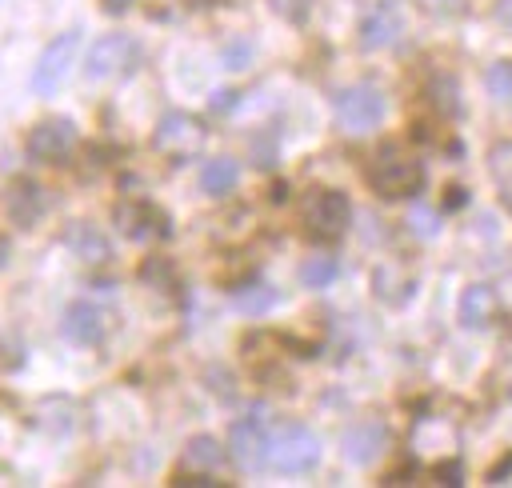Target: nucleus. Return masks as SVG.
<instances>
[{
	"label": "nucleus",
	"instance_id": "423d86ee",
	"mask_svg": "<svg viewBox=\"0 0 512 488\" xmlns=\"http://www.w3.org/2000/svg\"><path fill=\"white\" fill-rule=\"evenodd\" d=\"M76 48H80V32H64V36H56V40L36 56V64H32V92L52 96V92L64 84L68 68L76 64Z\"/></svg>",
	"mask_w": 512,
	"mask_h": 488
},
{
	"label": "nucleus",
	"instance_id": "7c9ffc66",
	"mask_svg": "<svg viewBox=\"0 0 512 488\" xmlns=\"http://www.w3.org/2000/svg\"><path fill=\"white\" fill-rule=\"evenodd\" d=\"M4 264H8V240L0 236V268H4Z\"/></svg>",
	"mask_w": 512,
	"mask_h": 488
},
{
	"label": "nucleus",
	"instance_id": "20e7f679",
	"mask_svg": "<svg viewBox=\"0 0 512 488\" xmlns=\"http://www.w3.org/2000/svg\"><path fill=\"white\" fill-rule=\"evenodd\" d=\"M384 96L372 88V84H352V88H344L340 96H336V104H332V112H336V124L344 128V132H352V136H364V132H372L380 120H384Z\"/></svg>",
	"mask_w": 512,
	"mask_h": 488
},
{
	"label": "nucleus",
	"instance_id": "1a4fd4ad",
	"mask_svg": "<svg viewBox=\"0 0 512 488\" xmlns=\"http://www.w3.org/2000/svg\"><path fill=\"white\" fill-rule=\"evenodd\" d=\"M76 140H80V132H76V124L68 120V116H48V120H40L32 132H28V156L32 160H40V164H56V160H64L72 148H76Z\"/></svg>",
	"mask_w": 512,
	"mask_h": 488
},
{
	"label": "nucleus",
	"instance_id": "412c9836",
	"mask_svg": "<svg viewBox=\"0 0 512 488\" xmlns=\"http://www.w3.org/2000/svg\"><path fill=\"white\" fill-rule=\"evenodd\" d=\"M428 100H432L444 116H460V88H456L452 76H436V80L428 84Z\"/></svg>",
	"mask_w": 512,
	"mask_h": 488
},
{
	"label": "nucleus",
	"instance_id": "4be33fe9",
	"mask_svg": "<svg viewBox=\"0 0 512 488\" xmlns=\"http://www.w3.org/2000/svg\"><path fill=\"white\" fill-rule=\"evenodd\" d=\"M484 84H488V92H492L500 104H512V60H496V64H488Z\"/></svg>",
	"mask_w": 512,
	"mask_h": 488
},
{
	"label": "nucleus",
	"instance_id": "f257e3e1",
	"mask_svg": "<svg viewBox=\"0 0 512 488\" xmlns=\"http://www.w3.org/2000/svg\"><path fill=\"white\" fill-rule=\"evenodd\" d=\"M352 224V204L340 188H312L300 200V228L312 244H336Z\"/></svg>",
	"mask_w": 512,
	"mask_h": 488
},
{
	"label": "nucleus",
	"instance_id": "6ab92c4d",
	"mask_svg": "<svg viewBox=\"0 0 512 488\" xmlns=\"http://www.w3.org/2000/svg\"><path fill=\"white\" fill-rule=\"evenodd\" d=\"M336 260L332 256H308L304 264H300V284L304 288H328L332 280H336Z\"/></svg>",
	"mask_w": 512,
	"mask_h": 488
},
{
	"label": "nucleus",
	"instance_id": "a211bd4d",
	"mask_svg": "<svg viewBox=\"0 0 512 488\" xmlns=\"http://www.w3.org/2000/svg\"><path fill=\"white\" fill-rule=\"evenodd\" d=\"M224 464V444L216 436H192L184 444V468H220Z\"/></svg>",
	"mask_w": 512,
	"mask_h": 488
},
{
	"label": "nucleus",
	"instance_id": "9d476101",
	"mask_svg": "<svg viewBox=\"0 0 512 488\" xmlns=\"http://www.w3.org/2000/svg\"><path fill=\"white\" fill-rule=\"evenodd\" d=\"M116 224L128 240H156V236H168L172 224H168V212L152 200H120L116 204Z\"/></svg>",
	"mask_w": 512,
	"mask_h": 488
},
{
	"label": "nucleus",
	"instance_id": "39448f33",
	"mask_svg": "<svg viewBox=\"0 0 512 488\" xmlns=\"http://www.w3.org/2000/svg\"><path fill=\"white\" fill-rule=\"evenodd\" d=\"M140 60V44L128 36V32H108L100 36L92 48H88V60H84V76L88 80H112L120 72H132Z\"/></svg>",
	"mask_w": 512,
	"mask_h": 488
},
{
	"label": "nucleus",
	"instance_id": "bb28decb",
	"mask_svg": "<svg viewBox=\"0 0 512 488\" xmlns=\"http://www.w3.org/2000/svg\"><path fill=\"white\" fill-rule=\"evenodd\" d=\"M496 20L504 28H512V0H496Z\"/></svg>",
	"mask_w": 512,
	"mask_h": 488
},
{
	"label": "nucleus",
	"instance_id": "cd10ccee",
	"mask_svg": "<svg viewBox=\"0 0 512 488\" xmlns=\"http://www.w3.org/2000/svg\"><path fill=\"white\" fill-rule=\"evenodd\" d=\"M496 176H500V188H504V204L512 208V172H504V168H496Z\"/></svg>",
	"mask_w": 512,
	"mask_h": 488
},
{
	"label": "nucleus",
	"instance_id": "ddd939ff",
	"mask_svg": "<svg viewBox=\"0 0 512 488\" xmlns=\"http://www.w3.org/2000/svg\"><path fill=\"white\" fill-rule=\"evenodd\" d=\"M384 448H388V428L376 424V420H360V424H352L344 432V460L356 464V468L372 464Z\"/></svg>",
	"mask_w": 512,
	"mask_h": 488
},
{
	"label": "nucleus",
	"instance_id": "4468645a",
	"mask_svg": "<svg viewBox=\"0 0 512 488\" xmlns=\"http://www.w3.org/2000/svg\"><path fill=\"white\" fill-rule=\"evenodd\" d=\"M60 244H64L72 256H80L84 264H104V260L112 256L108 236H104L96 224H88V220H72V224L60 232Z\"/></svg>",
	"mask_w": 512,
	"mask_h": 488
},
{
	"label": "nucleus",
	"instance_id": "c756f323",
	"mask_svg": "<svg viewBox=\"0 0 512 488\" xmlns=\"http://www.w3.org/2000/svg\"><path fill=\"white\" fill-rule=\"evenodd\" d=\"M192 8H216V4H224V0H188Z\"/></svg>",
	"mask_w": 512,
	"mask_h": 488
},
{
	"label": "nucleus",
	"instance_id": "f03ea898",
	"mask_svg": "<svg viewBox=\"0 0 512 488\" xmlns=\"http://www.w3.org/2000/svg\"><path fill=\"white\" fill-rule=\"evenodd\" d=\"M368 184L376 196L384 200H404V196H416L424 188V160L420 156H404V152H380L372 164H368Z\"/></svg>",
	"mask_w": 512,
	"mask_h": 488
},
{
	"label": "nucleus",
	"instance_id": "7ed1b4c3",
	"mask_svg": "<svg viewBox=\"0 0 512 488\" xmlns=\"http://www.w3.org/2000/svg\"><path fill=\"white\" fill-rule=\"evenodd\" d=\"M268 464L276 472H308L320 464V436L308 424H280L272 436Z\"/></svg>",
	"mask_w": 512,
	"mask_h": 488
},
{
	"label": "nucleus",
	"instance_id": "a878e982",
	"mask_svg": "<svg viewBox=\"0 0 512 488\" xmlns=\"http://www.w3.org/2000/svg\"><path fill=\"white\" fill-rule=\"evenodd\" d=\"M100 8H104L108 16H124V12L132 8V0H100Z\"/></svg>",
	"mask_w": 512,
	"mask_h": 488
},
{
	"label": "nucleus",
	"instance_id": "5701e85b",
	"mask_svg": "<svg viewBox=\"0 0 512 488\" xmlns=\"http://www.w3.org/2000/svg\"><path fill=\"white\" fill-rule=\"evenodd\" d=\"M140 280L152 284L156 292H160V288H164V292L176 288V272H172V264H168L164 256H148V260L140 264Z\"/></svg>",
	"mask_w": 512,
	"mask_h": 488
},
{
	"label": "nucleus",
	"instance_id": "393cba45",
	"mask_svg": "<svg viewBox=\"0 0 512 488\" xmlns=\"http://www.w3.org/2000/svg\"><path fill=\"white\" fill-rule=\"evenodd\" d=\"M248 52H252V48H248V40H232V44H224V48H220V56H224V64H228V68H248Z\"/></svg>",
	"mask_w": 512,
	"mask_h": 488
},
{
	"label": "nucleus",
	"instance_id": "6e6552de",
	"mask_svg": "<svg viewBox=\"0 0 512 488\" xmlns=\"http://www.w3.org/2000/svg\"><path fill=\"white\" fill-rule=\"evenodd\" d=\"M228 456L244 468V472H260L272 456V432L264 428L260 416H244L232 424L228 432Z\"/></svg>",
	"mask_w": 512,
	"mask_h": 488
},
{
	"label": "nucleus",
	"instance_id": "dca6fc26",
	"mask_svg": "<svg viewBox=\"0 0 512 488\" xmlns=\"http://www.w3.org/2000/svg\"><path fill=\"white\" fill-rule=\"evenodd\" d=\"M400 36V16H396V8L392 4H380L372 16H364V24H360V44L364 48H384V44H392Z\"/></svg>",
	"mask_w": 512,
	"mask_h": 488
},
{
	"label": "nucleus",
	"instance_id": "0eeeda50",
	"mask_svg": "<svg viewBox=\"0 0 512 488\" xmlns=\"http://www.w3.org/2000/svg\"><path fill=\"white\" fill-rule=\"evenodd\" d=\"M204 124L196 120V116H188V112H168V116H160V124H156V132H152V144H156V152H164V156H172V160H184V156H192V152H200L204 148Z\"/></svg>",
	"mask_w": 512,
	"mask_h": 488
},
{
	"label": "nucleus",
	"instance_id": "9b49d317",
	"mask_svg": "<svg viewBox=\"0 0 512 488\" xmlns=\"http://www.w3.org/2000/svg\"><path fill=\"white\" fill-rule=\"evenodd\" d=\"M48 200H44V188L36 180H12L8 192H4V212L16 228H32L40 216H44Z\"/></svg>",
	"mask_w": 512,
	"mask_h": 488
},
{
	"label": "nucleus",
	"instance_id": "2eb2a0df",
	"mask_svg": "<svg viewBox=\"0 0 512 488\" xmlns=\"http://www.w3.org/2000/svg\"><path fill=\"white\" fill-rule=\"evenodd\" d=\"M492 316H496V292L488 284H468L460 292V324L484 328V324H492Z\"/></svg>",
	"mask_w": 512,
	"mask_h": 488
},
{
	"label": "nucleus",
	"instance_id": "f8f14e48",
	"mask_svg": "<svg viewBox=\"0 0 512 488\" xmlns=\"http://www.w3.org/2000/svg\"><path fill=\"white\" fill-rule=\"evenodd\" d=\"M60 336L68 344H100L104 340V312L88 300H76L60 316Z\"/></svg>",
	"mask_w": 512,
	"mask_h": 488
},
{
	"label": "nucleus",
	"instance_id": "aec40b11",
	"mask_svg": "<svg viewBox=\"0 0 512 488\" xmlns=\"http://www.w3.org/2000/svg\"><path fill=\"white\" fill-rule=\"evenodd\" d=\"M232 304L240 312H268L276 304V292L268 284H248V288H232Z\"/></svg>",
	"mask_w": 512,
	"mask_h": 488
},
{
	"label": "nucleus",
	"instance_id": "b1692460",
	"mask_svg": "<svg viewBox=\"0 0 512 488\" xmlns=\"http://www.w3.org/2000/svg\"><path fill=\"white\" fill-rule=\"evenodd\" d=\"M408 228L420 232V236H436V212L424 208V204H416V208L408 212Z\"/></svg>",
	"mask_w": 512,
	"mask_h": 488
},
{
	"label": "nucleus",
	"instance_id": "f3484780",
	"mask_svg": "<svg viewBox=\"0 0 512 488\" xmlns=\"http://www.w3.org/2000/svg\"><path fill=\"white\" fill-rule=\"evenodd\" d=\"M236 180H240V164H236L232 156L204 160V168H200V188H204L208 196H224V192H232Z\"/></svg>",
	"mask_w": 512,
	"mask_h": 488
},
{
	"label": "nucleus",
	"instance_id": "c85d7f7f",
	"mask_svg": "<svg viewBox=\"0 0 512 488\" xmlns=\"http://www.w3.org/2000/svg\"><path fill=\"white\" fill-rule=\"evenodd\" d=\"M232 96H236V92H216V100H212V108H216V112H220V108H228V104H232Z\"/></svg>",
	"mask_w": 512,
	"mask_h": 488
}]
</instances>
